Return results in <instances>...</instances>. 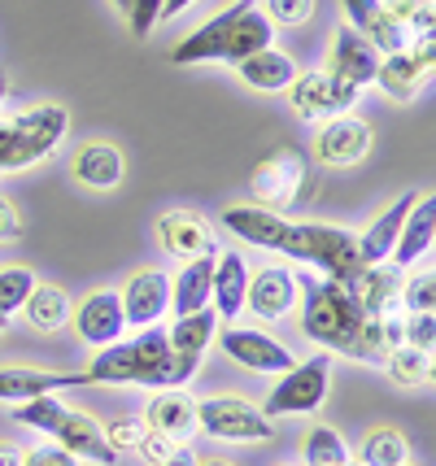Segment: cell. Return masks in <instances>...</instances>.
Segmentation results:
<instances>
[{"label":"cell","instance_id":"cell-1","mask_svg":"<svg viewBox=\"0 0 436 466\" xmlns=\"http://www.w3.org/2000/svg\"><path fill=\"white\" fill-rule=\"evenodd\" d=\"M267 44H275V22L253 0H236L231 9H223L218 18H209L206 26H197L192 35L175 44L170 61L175 66H197V61H231L236 66Z\"/></svg>","mask_w":436,"mask_h":466},{"label":"cell","instance_id":"cell-2","mask_svg":"<svg viewBox=\"0 0 436 466\" xmlns=\"http://www.w3.org/2000/svg\"><path fill=\"white\" fill-rule=\"evenodd\" d=\"M84 384H140V388H175L170 380V340L167 327H140L136 340H114L96 349V358L79 370Z\"/></svg>","mask_w":436,"mask_h":466},{"label":"cell","instance_id":"cell-3","mask_svg":"<svg viewBox=\"0 0 436 466\" xmlns=\"http://www.w3.org/2000/svg\"><path fill=\"white\" fill-rule=\"evenodd\" d=\"M371 314H362V305L345 284L336 279H319V284H306V297H301V331L310 336L314 345L332 349V353H350L358 327L367 323Z\"/></svg>","mask_w":436,"mask_h":466},{"label":"cell","instance_id":"cell-4","mask_svg":"<svg viewBox=\"0 0 436 466\" xmlns=\"http://www.w3.org/2000/svg\"><path fill=\"white\" fill-rule=\"evenodd\" d=\"M275 253L323 270L336 284H350L353 275L367 266L358 258V236L332 223H289V231H284V240H279Z\"/></svg>","mask_w":436,"mask_h":466},{"label":"cell","instance_id":"cell-5","mask_svg":"<svg viewBox=\"0 0 436 466\" xmlns=\"http://www.w3.org/2000/svg\"><path fill=\"white\" fill-rule=\"evenodd\" d=\"M62 105H31L14 118L0 122V170H22V166L44 162L66 136Z\"/></svg>","mask_w":436,"mask_h":466},{"label":"cell","instance_id":"cell-6","mask_svg":"<svg viewBox=\"0 0 436 466\" xmlns=\"http://www.w3.org/2000/svg\"><path fill=\"white\" fill-rule=\"evenodd\" d=\"M310 153L301 144H275L262 162L253 166L249 175V192L258 205L267 209H289V205H301L310 197Z\"/></svg>","mask_w":436,"mask_h":466},{"label":"cell","instance_id":"cell-7","mask_svg":"<svg viewBox=\"0 0 436 466\" xmlns=\"http://www.w3.org/2000/svg\"><path fill=\"white\" fill-rule=\"evenodd\" d=\"M328 388H332V358L328 353H319L310 362H292L284 375H279V384L270 388L267 406L262 414L267 419H279V414H310L328 401Z\"/></svg>","mask_w":436,"mask_h":466},{"label":"cell","instance_id":"cell-8","mask_svg":"<svg viewBox=\"0 0 436 466\" xmlns=\"http://www.w3.org/2000/svg\"><path fill=\"white\" fill-rule=\"evenodd\" d=\"M197 431L214 441H270L275 423L245 397H206L197 401Z\"/></svg>","mask_w":436,"mask_h":466},{"label":"cell","instance_id":"cell-9","mask_svg":"<svg viewBox=\"0 0 436 466\" xmlns=\"http://www.w3.org/2000/svg\"><path fill=\"white\" fill-rule=\"evenodd\" d=\"M289 87H292L297 118H306V122H328V118H336V114H350V105H358V87L345 79H336L332 70L297 75Z\"/></svg>","mask_w":436,"mask_h":466},{"label":"cell","instance_id":"cell-10","mask_svg":"<svg viewBox=\"0 0 436 466\" xmlns=\"http://www.w3.org/2000/svg\"><path fill=\"white\" fill-rule=\"evenodd\" d=\"M214 331H218V314H209V305L206 309H192V314H184V319H175V327L167 331L170 380H175V388H184L188 380L201 370V358H206Z\"/></svg>","mask_w":436,"mask_h":466},{"label":"cell","instance_id":"cell-11","mask_svg":"<svg viewBox=\"0 0 436 466\" xmlns=\"http://www.w3.org/2000/svg\"><path fill=\"white\" fill-rule=\"evenodd\" d=\"M218 336V345L228 353L231 362L249 366V370H262V375H284L292 366V353L275 336L267 331H253V327H223V331H214Z\"/></svg>","mask_w":436,"mask_h":466},{"label":"cell","instance_id":"cell-12","mask_svg":"<svg viewBox=\"0 0 436 466\" xmlns=\"http://www.w3.org/2000/svg\"><path fill=\"white\" fill-rule=\"evenodd\" d=\"M340 9H345V26H353L362 40L371 44L380 57H389V53H406V26L389 14V5L384 0H340Z\"/></svg>","mask_w":436,"mask_h":466},{"label":"cell","instance_id":"cell-13","mask_svg":"<svg viewBox=\"0 0 436 466\" xmlns=\"http://www.w3.org/2000/svg\"><path fill=\"white\" fill-rule=\"evenodd\" d=\"M118 301H123L127 327L140 331V327L162 323V314H170V275L167 270H136L118 292Z\"/></svg>","mask_w":436,"mask_h":466},{"label":"cell","instance_id":"cell-14","mask_svg":"<svg viewBox=\"0 0 436 466\" xmlns=\"http://www.w3.org/2000/svg\"><path fill=\"white\" fill-rule=\"evenodd\" d=\"M367 153H371V127L353 114L328 118L319 140H314V157L323 166H358Z\"/></svg>","mask_w":436,"mask_h":466},{"label":"cell","instance_id":"cell-15","mask_svg":"<svg viewBox=\"0 0 436 466\" xmlns=\"http://www.w3.org/2000/svg\"><path fill=\"white\" fill-rule=\"evenodd\" d=\"M75 331H79V340L92 349H105L114 345V340H123L127 331V319H123V301H118V292H92L79 301L75 309Z\"/></svg>","mask_w":436,"mask_h":466},{"label":"cell","instance_id":"cell-16","mask_svg":"<svg viewBox=\"0 0 436 466\" xmlns=\"http://www.w3.org/2000/svg\"><path fill=\"white\" fill-rule=\"evenodd\" d=\"M157 240H162V248L170 258L192 262V258L214 253V227L201 214H192V209H170V214L157 218Z\"/></svg>","mask_w":436,"mask_h":466},{"label":"cell","instance_id":"cell-17","mask_svg":"<svg viewBox=\"0 0 436 466\" xmlns=\"http://www.w3.org/2000/svg\"><path fill=\"white\" fill-rule=\"evenodd\" d=\"M53 441H57L66 453H75L79 462H96V466L118 462V453L109 449L101 423H96L92 414H84V410H66L62 423H57V431H53Z\"/></svg>","mask_w":436,"mask_h":466},{"label":"cell","instance_id":"cell-18","mask_svg":"<svg viewBox=\"0 0 436 466\" xmlns=\"http://www.w3.org/2000/svg\"><path fill=\"white\" fill-rule=\"evenodd\" d=\"M297 301V275L284 270V266H267V270H258L249 275V288H245V305H249V314H258L262 323H275V319H284Z\"/></svg>","mask_w":436,"mask_h":466},{"label":"cell","instance_id":"cell-19","mask_svg":"<svg viewBox=\"0 0 436 466\" xmlns=\"http://www.w3.org/2000/svg\"><path fill=\"white\" fill-rule=\"evenodd\" d=\"M345 288L358 297L362 314H371V319H384V314H393L401 305V270L397 266H384V262L362 266Z\"/></svg>","mask_w":436,"mask_h":466},{"label":"cell","instance_id":"cell-20","mask_svg":"<svg viewBox=\"0 0 436 466\" xmlns=\"http://www.w3.org/2000/svg\"><path fill=\"white\" fill-rule=\"evenodd\" d=\"M145 427L148 431H162L170 441H188L197 431V401H192V392L188 388H157L145 410Z\"/></svg>","mask_w":436,"mask_h":466},{"label":"cell","instance_id":"cell-21","mask_svg":"<svg viewBox=\"0 0 436 466\" xmlns=\"http://www.w3.org/2000/svg\"><path fill=\"white\" fill-rule=\"evenodd\" d=\"M332 70L336 79H345V83H353L358 92L362 87H371L375 83V70H380V53H375L371 44L362 40L353 26H340L336 31V40H332Z\"/></svg>","mask_w":436,"mask_h":466},{"label":"cell","instance_id":"cell-22","mask_svg":"<svg viewBox=\"0 0 436 466\" xmlns=\"http://www.w3.org/2000/svg\"><path fill=\"white\" fill-rule=\"evenodd\" d=\"M223 227L245 244H258V248L275 253L284 231H289V218L279 209H267V205H231V209H223Z\"/></svg>","mask_w":436,"mask_h":466},{"label":"cell","instance_id":"cell-23","mask_svg":"<svg viewBox=\"0 0 436 466\" xmlns=\"http://www.w3.org/2000/svg\"><path fill=\"white\" fill-rule=\"evenodd\" d=\"M432 240H436V201L432 197H423L406 209V223L397 231V244H393V266H415L419 258H428L432 253Z\"/></svg>","mask_w":436,"mask_h":466},{"label":"cell","instance_id":"cell-24","mask_svg":"<svg viewBox=\"0 0 436 466\" xmlns=\"http://www.w3.org/2000/svg\"><path fill=\"white\" fill-rule=\"evenodd\" d=\"M249 262L240 253H223L214 258V279H209V301L218 319H236L245 309V288H249Z\"/></svg>","mask_w":436,"mask_h":466},{"label":"cell","instance_id":"cell-25","mask_svg":"<svg viewBox=\"0 0 436 466\" xmlns=\"http://www.w3.org/2000/svg\"><path fill=\"white\" fill-rule=\"evenodd\" d=\"M419 197L415 192H406V197H397L380 218H375L362 236H358V258L367 266H375V262H389V253H393V244H397V231H401V223H406V209L415 205Z\"/></svg>","mask_w":436,"mask_h":466},{"label":"cell","instance_id":"cell-26","mask_svg":"<svg viewBox=\"0 0 436 466\" xmlns=\"http://www.w3.org/2000/svg\"><path fill=\"white\" fill-rule=\"evenodd\" d=\"M236 70H240V79L249 83V87H258V92H284V87L297 79V61H292L289 53H279L275 44L249 53L245 61H236Z\"/></svg>","mask_w":436,"mask_h":466},{"label":"cell","instance_id":"cell-27","mask_svg":"<svg viewBox=\"0 0 436 466\" xmlns=\"http://www.w3.org/2000/svg\"><path fill=\"white\" fill-rule=\"evenodd\" d=\"M70 384H84L79 375H57V370H31V366H5L0 370V401H31L44 392H62Z\"/></svg>","mask_w":436,"mask_h":466},{"label":"cell","instance_id":"cell-28","mask_svg":"<svg viewBox=\"0 0 436 466\" xmlns=\"http://www.w3.org/2000/svg\"><path fill=\"white\" fill-rule=\"evenodd\" d=\"M209 279H214V253L184 262V270L170 279V309H175L179 319L192 314V309H206L209 305Z\"/></svg>","mask_w":436,"mask_h":466},{"label":"cell","instance_id":"cell-29","mask_svg":"<svg viewBox=\"0 0 436 466\" xmlns=\"http://www.w3.org/2000/svg\"><path fill=\"white\" fill-rule=\"evenodd\" d=\"M423 83H428V70H419V61L411 57V53H389V57H380L375 87H384V96H393V101H415Z\"/></svg>","mask_w":436,"mask_h":466},{"label":"cell","instance_id":"cell-30","mask_svg":"<svg viewBox=\"0 0 436 466\" xmlns=\"http://www.w3.org/2000/svg\"><path fill=\"white\" fill-rule=\"evenodd\" d=\"M75 179L84 187H118L123 183V153L114 144H87L75 157Z\"/></svg>","mask_w":436,"mask_h":466},{"label":"cell","instance_id":"cell-31","mask_svg":"<svg viewBox=\"0 0 436 466\" xmlns=\"http://www.w3.org/2000/svg\"><path fill=\"white\" fill-rule=\"evenodd\" d=\"M22 314L35 331H62L70 323V297L57 284H35L22 301Z\"/></svg>","mask_w":436,"mask_h":466},{"label":"cell","instance_id":"cell-32","mask_svg":"<svg viewBox=\"0 0 436 466\" xmlns=\"http://www.w3.org/2000/svg\"><path fill=\"white\" fill-rule=\"evenodd\" d=\"M358 462L362 466H401L411 462V445L397 427H371L367 441L358 449Z\"/></svg>","mask_w":436,"mask_h":466},{"label":"cell","instance_id":"cell-33","mask_svg":"<svg viewBox=\"0 0 436 466\" xmlns=\"http://www.w3.org/2000/svg\"><path fill=\"white\" fill-rule=\"evenodd\" d=\"M384 370L393 375L397 384L406 388H419L432 380V353H423V349H411V345H397L389 349V358H384Z\"/></svg>","mask_w":436,"mask_h":466},{"label":"cell","instance_id":"cell-34","mask_svg":"<svg viewBox=\"0 0 436 466\" xmlns=\"http://www.w3.org/2000/svg\"><path fill=\"white\" fill-rule=\"evenodd\" d=\"M66 406L57 401V392H44V397H31V401H18L14 410V423L31 427V431H44V436H53L57 423H62Z\"/></svg>","mask_w":436,"mask_h":466},{"label":"cell","instance_id":"cell-35","mask_svg":"<svg viewBox=\"0 0 436 466\" xmlns=\"http://www.w3.org/2000/svg\"><path fill=\"white\" fill-rule=\"evenodd\" d=\"M350 462V445L336 427H314L306 436V466H340Z\"/></svg>","mask_w":436,"mask_h":466},{"label":"cell","instance_id":"cell-36","mask_svg":"<svg viewBox=\"0 0 436 466\" xmlns=\"http://www.w3.org/2000/svg\"><path fill=\"white\" fill-rule=\"evenodd\" d=\"M31 288H35V275H31L26 266H5V270H0V314H5V319L18 314Z\"/></svg>","mask_w":436,"mask_h":466},{"label":"cell","instance_id":"cell-37","mask_svg":"<svg viewBox=\"0 0 436 466\" xmlns=\"http://www.w3.org/2000/svg\"><path fill=\"white\" fill-rule=\"evenodd\" d=\"M389 14H393L401 26H406V35H432V0H389Z\"/></svg>","mask_w":436,"mask_h":466},{"label":"cell","instance_id":"cell-38","mask_svg":"<svg viewBox=\"0 0 436 466\" xmlns=\"http://www.w3.org/2000/svg\"><path fill=\"white\" fill-rule=\"evenodd\" d=\"M401 305H406V314H432L436 309V279L428 270L401 279Z\"/></svg>","mask_w":436,"mask_h":466},{"label":"cell","instance_id":"cell-39","mask_svg":"<svg viewBox=\"0 0 436 466\" xmlns=\"http://www.w3.org/2000/svg\"><path fill=\"white\" fill-rule=\"evenodd\" d=\"M401 345L432 353V345H436V319L432 314H406V319H401Z\"/></svg>","mask_w":436,"mask_h":466},{"label":"cell","instance_id":"cell-40","mask_svg":"<svg viewBox=\"0 0 436 466\" xmlns=\"http://www.w3.org/2000/svg\"><path fill=\"white\" fill-rule=\"evenodd\" d=\"M101 431L114 453H131V449L140 445V436H145V423H140V419H114V423L101 427Z\"/></svg>","mask_w":436,"mask_h":466},{"label":"cell","instance_id":"cell-41","mask_svg":"<svg viewBox=\"0 0 436 466\" xmlns=\"http://www.w3.org/2000/svg\"><path fill=\"white\" fill-rule=\"evenodd\" d=\"M314 0H267V18L279 22V26H301L310 22Z\"/></svg>","mask_w":436,"mask_h":466},{"label":"cell","instance_id":"cell-42","mask_svg":"<svg viewBox=\"0 0 436 466\" xmlns=\"http://www.w3.org/2000/svg\"><path fill=\"white\" fill-rule=\"evenodd\" d=\"M127 18H131V35L145 40L148 31L162 22V0H131L127 5Z\"/></svg>","mask_w":436,"mask_h":466},{"label":"cell","instance_id":"cell-43","mask_svg":"<svg viewBox=\"0 0 436 466\" xmlns=\"http://www.w3.org/2000/svg\"><path fill=\"white\" fill-rule=\"evenodd\" d=\"M22 466H79L75 453H66L62 445H44V449H22Z\"/></svg>","mask_w":436,"mask_h":466},{"label":"cell","instance_id":"cell-44","mask_svg":"<svg viewBox=\"0 0 436 466\" xmlns=\"http://www.w3.org/2000/svg\"><path fill=\"white\" fill-rule=\"evenodd\" d=\"M175 445H179V441H170V436H162V431H148L145 427V436H140V445L136 449H140V458H145L148 466H157L162 458H170V449Z\"/></svg>","mask_w":436,"mask_h":466},{"label":"cell","instance_id":"cell-45","mask_svg":"<svg viewBox=\"0 0 436 466\" xmlns=\"http://www.w3.org/2000/svg\"><path fill=\"white\" fill-rule=\"evenodd\" d=\"M22 231H26V227H22V214L14 209V201L0 197V240H22Z\"/></svg>","mask_w":436,"mask_h":466},{"label":"cell","instance_id":"cell-46","mask_svg":"<svg viewBox=\"0 0 436 466\" xmlns=\"http://www.w3.org/2000/svg\"><path fill=\"white\" fill-rule=\"evenodd\" d=\"M432 53H436V44H432V35H423V40L415 44V48H411V57L419 61V70H428V75H432Z\"/></svg>","mask_w":436,"mask_h":466},{"label":"cell","instance_id":"cell-47","mask_svg":"<svg viewBox=\"0 0 436 466\" xmlns=\"http://www.w3.org/2000/svg\"><path fill=\"white\" fill-rule=\"evenodd\" d=\"M157 466H197V453H192V449H184V445H175V449H170V458H162Z\"/></svg>","mask_w":436,"mask_h":466},{"label":"cell","instance_id":"cell-48","mask_svg":"<svg viewBox=\"0 0 436 466\" xmlns=\"http://www.w3.org/2000/svg\"><path fill=\"white\" fill-rule=\"evenodd\" d=\"M0 466H22V449L9 445V441H0Z\"/></svg>","mask_w":436,"mask_h":466},{"label":"cell","instance_id":"cell-49","mask_svg":"<svg viewBox=\"0 0 436 466\" xmlns=\"http://www.w3.org/2000/svg\"><path fill=\"white\" fill-rule=\"evenodd\" d=\"M192 0H162V18H175V14H184Z\"/></svg>","mask_w":436,"mask_h":466},{"label":"cell","instance_id":"cell-50","mask_svg":"<svg viewBox=\"0 0 436 466\" xmlns=\"http://www.w3.org/2000/svg\"><path fill=\"white\" fill-rule=\"evenodd\" d=\"M5 92H9V79H5V70H0V101H5Z\"/></svg>","mask_w":436,"mask_h":466},{"label":"cell","instance_id":"cell-51","mask_svg":"<svg viewBox=\"0 0 436 466\" xmlns=\"http://www.w3.org/2000/svg\"><path fill=\"white\" fill-rule=\"evenodd\" d=\"M197 466H231V462H223V458H209V462H197Z\"/></svg>","mask_w":436,"mask_h":466},{"label":"cell","instance_id":"cell-52","mask_svg":"<svg viewBox=\"0 0 436 466\" xmlns=\"http://www.w3.org/2000/svg\"><path fill=\"white\" fill-rule=\"evenodd\" d=\"M114 5H118V9H127V5H131V0H114Z\"/></svg>","mask_w":436,"mask_h":466},{"label":"cell","instance_id":"cell-53","mask_svg":"<svg viewBox=\"0 0 436 466\" xmlns=\"http://www.w3.org/2000/svg\"><path fill=\"white\" fill-rule=\"evenodd\" d=\"M340 466H362V462H340Z\"/></svg>","mask_w":436,"mask_h":466},{"label":"cell","instance_id":"cell-54","mask_svg":"<svg viewBox=\"0 0 436 466\" xmlns=\"http://www.w3.org/2000/svg\"><path fill=\"white\" fill-rule=\"evenodd\" d=\"M5 323H9V319H5V314H0V327H5Z\"/></svg>","mask_w":436,"mask_h":466},{"label":"cell","instance_id":"cell-55","mask_svg":"<svg viewBox=\"0 0 436 466\" xmlns=\"http://www.w3.org/2000/svg\"><path fill=\"white\" fill-rule=\"evenodd\" d=\"M401 466H411V462H401Z\"/></svg>","mask_w":436,"mask_h":466},{"label":"cell","instance_id":"cell-56","mask_svg":"<svg viewBox=\"0 0 436 466\" xmlns=\"http://www.w3.org/2000/svg\"><path fill=\"white\" fill-rule=\"evenodd\" d=\"M0 331H5V327H0Z\"/></svg>","mask_w":436,"mask_h":466}]
</instances>
